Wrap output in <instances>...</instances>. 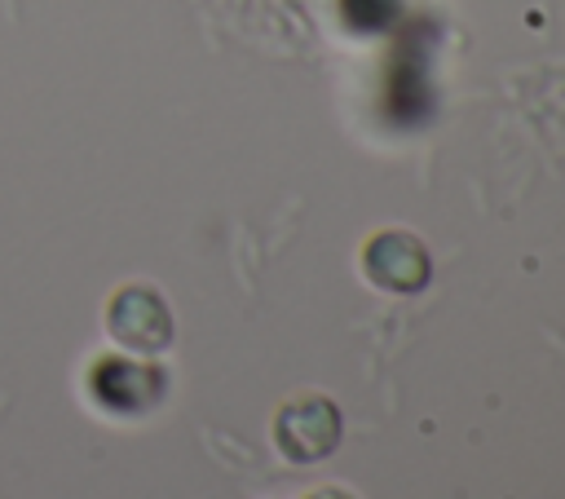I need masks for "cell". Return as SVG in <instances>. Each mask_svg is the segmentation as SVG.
Masks as SVG:
<instances>
[{"mask_svg":"<svg viewBox=\"0 0 565 499\" xmlns=\"http://www.w3.org/2000/svg\"><path fill=\"white\" fill-rule=\"evenodd\" d=\"M309 499H353V495H344V490H318V495H309Z\"/></svg>","mask_w":565,"mask_h":499,"instance_id":"cell-5","label":"cell"},{"mask_svg":"<svg viewBox=\"0 0 565 499\" xmlns=\"http://www.w3.org/2000/svg\"><path fill=\"white\" fill-rule=\"evenodd\" d=\"M88 393L97 397V406H106L115 415H137L163 397V371L150 362H137V358L106 353L88 371Z\"/></svg>","mask_w":565,"mask_h":499,"instance_id":"cell-3","label":"cell"},{"mask_svg":"<svg viewBox=\"0 0 565 499\" xmlns=\"http://www.w3.org/2000/svg\"><path fill=\"white\" fill-rule=\"evenodd\" d=\"M274 437H278L282 455L296 459V464L327 459L335 450V442H340V411L322 393H300V397L278 406Z\"/></svg>","mask_w":565,"mask_h":499,"instance_id":"cell-2","label":"cell"},{"mask_svg":"<svg viewBox=\"0 0 565 499\" xmlns=\"http://www.w3.org/2000/svg\"><path fill=\"white\" fill-rule=\"evenodd\" d=\"M362 269L384 291H419L428 283V252L411 230H380L362 247Z\"/></svg>","mask_w":565,"mask_h":499,"instance_id":"cell-4","label":"cell"},{"mask_svg":"<svg viewBox=\"0 0 565 499\" xmlns=\"http://www.w3.org/2000/svg\"><path fill=\"white\" fill-rule=\"evenodd\" d=\"M106 331L128 353H159L172 344V309L154 287H119L106 305Z\"/></svg>","mask_w":565,"mask_h":499,"instance_id":"cell-1","label":"cell"}]
</instances>
